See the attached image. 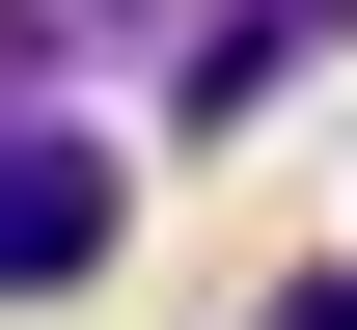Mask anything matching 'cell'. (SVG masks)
Returning <instances> with one entry per match:
<instances>
[{"instance_id":"cell-2","label":"cell","mask_w":357,"mask_h":330,"mask_svg":"<svg viewBox=\"0 0 357 330\" xmlns=\"http://www.w3.org/2000/svg\"><path fill=\"white\" fill-rule=\"evenodd\" d=\"M275 330H357V276H275Z\"/></svg>"},{"instance_id":"cell-1","label":"cell","mask_w":357,"mask_h":330,"mask_svg":"<svg viewBox=\"0 0 357 330\" xmlns=\"http://www.w3.org/2000/svg\"><path fill=\"white\" fill-rule=\"evenodd\" d=\"M55 276H110V165L83 138H0V303H55Z\"/></svg>"}]
</instances>
